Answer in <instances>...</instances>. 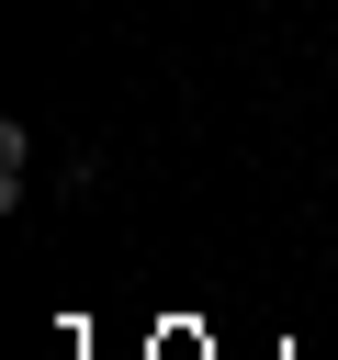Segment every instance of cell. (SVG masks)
<instances>
[{"mask_svg": "<svg viewBox=\"0 0 338 360\" xmlns=\"http://www.w3.org/2000/svg\"><path fill=\"white\" fill-rule=\"evenodd\" d=\"M23 169H34V135L0 124V202H23Z\"/></svg>", "mask_w": 338, "mask_h": 360, "instance_id": "obj_1", "label": "cell"}]
</instances>
